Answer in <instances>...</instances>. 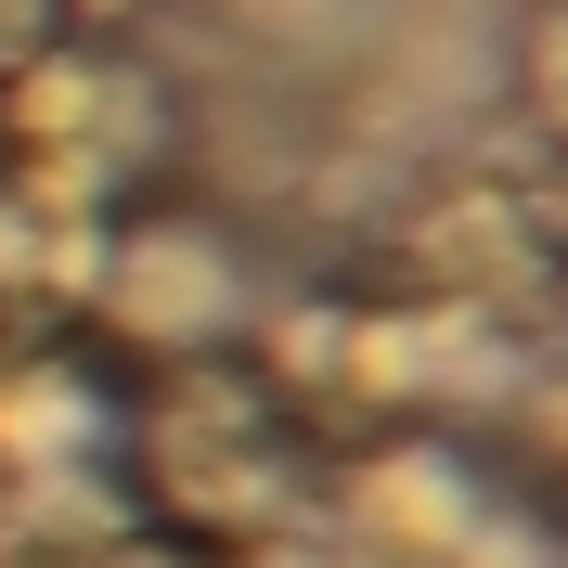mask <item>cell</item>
<instances>
[{
  "label": "cell",
  "mask_w": 568,
  "mask_h": 568,
  "mask_svg": "<svg viewBox=\"0 0 568 568\" xmlns=\"http://www.w3.org/2000/svg\"><path fill=\"white\" fill-rule=\"evenodd\" d=\"M246 13H258V27H297V39H323V27H349L362 0H246Z\"/></svg>",
  "instance_id": "obj_1"
}]
</instances>
